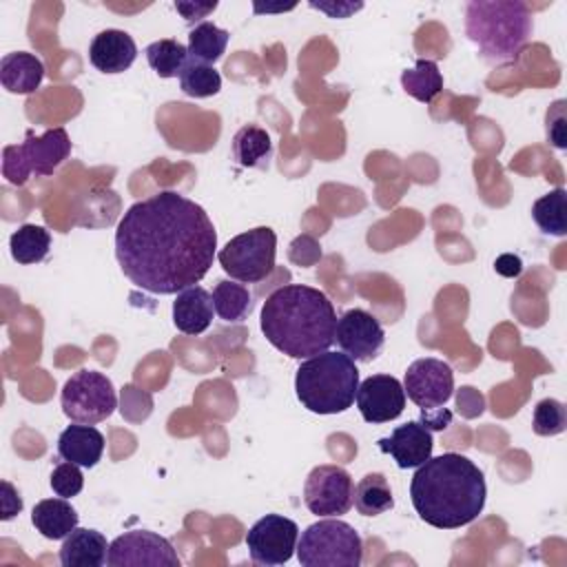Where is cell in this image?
<instances>
[{"label": "cell", "mask_w": 567, "mask_h": 567, "mask_svg": "<svg viewBox=\"0 0 567 567\" xmlns=\"http://www.w3.org/2000/svg\"><path fill=\"white\" fill-rule=\"evenodd\" d=\"M217 233L208 213L177 190L135 202L115 230V257L137 288L177 295L197 286L213 266Z\"/></svg>", "instance_id": "1"}, {"label": "cell", "mask_w": 567, "mask_h": 567, "mask_svg": "<svg viewBox=\"0 0 567 567\" xmlns=\"http://www.w3.org/2000/svg\"><path fill=\"white\" fill-rule=\"evenodd\" d=\"M485 476L467 456L443 452L416 467L410 498L421 520L439 529L470 525L485 507Z\"/></svg>", "instance_id": "2"}, {"label": "cell", "mask_w": 567, "mask_h": 567, "mask_svg": "<svg viewBox=\"0 0 567 567\" xmlns=\"http://www.w3.org/2000/svg\"><path fill=\"white\" fill-rule=\"evenodd\" d=\"M261 332L290 359H308L334 343L337 312L326 292L290 284L272 290L261 306Z\"/></svg>", "instance_id": "3"}, {"label": "cell", "mask_w": 567, "mask_h": 567, "mask_svg": "<svg viewBox=\"0 0 567 567\" xmlns=\"http://www.w3.org/2000/svg\"><path fill=\"white\" fill-rule=\"evenodd\" d=\"M532 11L518 0H472L465 7L470 42L496 64L516 60L532 35Z\"/></svg>", "instance_id": "4"}, {"label": "cell", "mask_w": 567, "mask_h": 567, "mask_svg": "<svg viewBox=\"0 0 567 567\" xmlns=\"http://www.w3.org/2000/svg\"><path fill=\"white\" fill-rule=\"evenodd\" d=\"M359 370L346 352H319L308 357L295 374V392L301 405L315 414L346 412L357 396Z\"/></svg>", "instance_id": "5"}, {"label": "cell", "mask_w": 567, "mask_h": 567, "mask_svg": "<svg viewBox=\"0 0 567 567\" xmlns=\"http://www.w3.org/2000/svg\"><path fill=\"white\" fill-rule=\"evenodd\" d=\"M297 558L303 567H359L363 543L350 523L326 516L301 532Z\"/></svg>", "instance_id": "6"}, {"label": "cell", "mask_w": 567, "mask_h": 567, "mask_svg": "<svg viewBox=\"0 0 567 567\" xmlns=\"http://www.w3.org/2000/svg\"><path fill=\"white\" fill-rule=\"evenodd\" d=\"M69 155L71 140L62 126L49 128L38 137L31 131H27L24 142L4 146L2 173L11 184L22 186L29 182L33 173L53 175Z\"/></svg>", "instance_id": "7"}, {"label": "cell", "mask_w": 567, "mask_h": 567, "mask_svg": "<svg viewBox=\"0 0 567 567\" xmlns=\"http://www.w3.org/2000/svg\"><path fill=\"white\" fill-rule=\"evenodd\" d=\"M277 235L268 226L250 228L233 237L219 252L217 261L224 272L241 284H257L275 268Z\"/></svg>", "instance_id": "8"}, {"label": "cell", "mask_w": 567, "mask_h": 567, "mask_svg": "<svg viewBox=\"0 0 567 567\" xmlns=\"http://www.w3.org/2000/svg\"><path fill=\"white\" fill-rule=\"evenodd\" d=\"M60 405L73 423L95 425L115 412L117 394L106 374L97 370H80L64 383Z\"/></svg>", "instance_id": "9"}, {"label": "cell", "mask_w": 567, "mask_h": 567, "mask_svg": "<svg viewBox=\"0 0 567 567\" xmlns=\"http://www.w3.org/2000/svg\"><path fill=\"white\" fill-rule=\"evenodd\" d=\"M303 503L317 516H341L354 503V483L339 465H317L303 485Z\"/></svg>", "instance_id": "10"}, {"label": "cell", "mask_w": 567, "mask_h": 567, "mask_svg": "<svg viewBox=\"0 0 567 567\" xmlns=\"http://www.w3.org/2000/svg\"><path fill=\"white\" fill-rule=\"evenodd\" d=\"M299 527L281 514H266L246 534L250 560L257 565H284L297 551Z\"/></svg>", "instance_id": "11"}, {"label": "cell", "mask_w": 567, "mask_h": 567, "mask_svg": "<svg viewBox=\"0 0 567 567\" xmlns=\"http://www.w3.org/2000/svg\"><path fill=\"white\" fill-rule=\"evenodd\" d=\"M106 565L111 567H179V556L171 540L148 532L135 529L117 536L109 545Z\"/></svg>", "instance_id": "12"}, {"label": "cell", "mask_w": 567, "mask_h": 567, "mask_svg": "<svg viewBox=\"0 0 567 567\" xmlns=\"http://www.w3.org/2000/svg\"><path fill=\"white\" fill-rule=\"evenodd\" d=\"M403 390L405 396L421 408V412L436 410L445 405L454 392V372L441 359H416L405 370Z\"/></svg>", "instance_id": "13"}, {"label": "cell", "mask_w": 567, "mask_h": 567, "mask_svg": "<svg viewBox=\"0 0 567 567\" xmlns=\"http://www.w3.org/2000/svg\"><path fill=\"white\" fill-rule=\"evenodd\" d=\"M334 341L341 348V352H346L352 361L365 363L381 352L385 334L379 319L372 312L363 308H352L337 319Z\"/></svg>", "instance_id": "14"}, {"label": "cell", "mask_w": 567, "mask_h": 567, "mask_svg": "<svg viewBox=\"0 0 567 567\" xmlns=\"http://www.w3.org/2000/svg\"><path fill=\"white\" fill-rule=\"evenodd\" d=\"M357 408L368 423H388L405 408L403 383L392 374H372L357 388Z\"/></svg>", "instance_id": "15"}, {"label": "cell", "mask_w": 567, "mask_h": 567, "mask_svg": "<svg viewBox=\"0 0 567 567\" xmlns=\"http://www.w3.org/2000/svg\"><path fill=\"white\" fill-rule=\"evenodd\" d=\"M379 450L390 454L401 470H412L423 465L432 456V432L419 423L410 421L405 425L394 427V432L388 439H379Z\"/></svg>", "instance_id": "16"}, {"label": "cell", "mask_w": 567, "mask_h": 567, "mask_svg": "<svg viewBox=\"0 0 567 567\" xmlns=\"http://www.w3.org/2000/svg\"><path fill=\"white\" fill-rule=\"evenodd\" d=\"M137 58L135 40L122 29H104L100 31L89 47L91 64L102 73H122Z\"/></svg>", "instance_id": "17"}, {"label": "cell", "mask_w": 567, "mask_h": 567, "mask_svg": "<svg viewBox=\"0 0 567 567\" xmlns=\"http://www.w3.org/2000/svg\"><path fill=\"white\" fill-rule=\"evenodd\" d=\"M215 315L213 295L202 286H190L177 292L173 301V323L184 334H202Z\"/></svg>", "instance_id": "18"}, {"label": "cell", "mask_w": 567, "mask_h": 567, "mask_svg": "<svg viewBox=\"0 0 567 567\" xmlns=\"http://www.w3.org/2000/svg\"><path fill=\"white\" fill-rule=\"evenodd\" d=\"M58 452L64 461L78 463L80 467H95L104 452V436L93 425L75 423L60 432Z\"/></svg>", "instance_id": "19"}, {"label": "cell", "mask_w": 567, "mask_h": 567, "mask_svg": "<svg viewBox=\"0 0 567 567\" xmlns=\"http://www.w3.org/2000/svg\"><path fill=\"white\" fill-rule=\"evenodd\" d=\"M109 556V545L102 532L75 527L60 547V563L64 567H102Z\"/></svg>", "instance_id": "20"}, {"label": "cell", "mask_w": 567, "mask_h": 567, "mask_svg": "<svg viewBox=\"0 0 567 567\" xmlns=\"http://www.w3.org/2000/svg\"><path fill=\"white\" fill-rule=\"evenodd\" d=\"M44 78V64L38 55L27 51H13L0 60V82L9 93L29 95Z\"/></svg>", "instance_id": "21"}, {"label": "cell", "mask_w": 567, "mask_h": 567, "mask_svg": "<svg viewBox=\"0 0 567 567\" xmlns=\"http://www.w3.org/2000/svg\"><path fill=\"white\" fill-rule=\"evenodd\" d=\"M78 520L80 516L75 507L62 496L44 498L35 503L31 512V523L35 532H40L49 540H64L78 527Z\"/></svg>", "instance_id": "22"}, {"label": "cell", "mask_w": 567, "mask_h": 567, "mask_svg": "<svg viewBox=\"0 0 567 567\" xmlns=\"http://www.w3.org/2000/svg\"><path fill=\"white\" fill-rule=\"evenodd\" d=\"M272 157V140L266 128L244 124L233 137V159L244 168L266 171Z\"/></svg>", "instance_id": "23"}, {"label": "cell", "mask_w": 567, "mask_h": 567, "mask_svg": "<svg viewBox=\"0 0 567 567\" xmlns=\"http://www.w3.org/2000/svg\"><path fill=\"white\" fill-rule=\"evenodd\" d=\"M361 516H379L394 507L390 483L383 474L370 472L354 485V503Z\"/></svg>", "instance_id": "24"}, {"label": "cell", "mask_w": 567, "mask_h": 567, "mask_svg": "<svg viewBox=\"0 0 567 567\" xmlns=\"http://www.w3.org/2000/svg\"><path fill=\"white\" fill-rule=\"evenodd\" d=\"M11 257L18 264H38L49 255L51 248V235L44 226L35 224H22L11 237H9Z\"/></svg>", "instance_id": "25"}, {"label": "cell", "mask_w": 567, "mask_h": 567, "mask_svg": "<svg viewBox=\"0 0 567 567\" xmlns=\"http://www.w3.org/2000/svg\"><path fill=\"white\" fill-rule=\"evenodd\" d=\"M532 217L545 235L563 237L567 233V193L563 186L538 197L532 206Z\"/></svg>", "instance_id": "26"}, {"label": "cell", "mask_w": 567, "mask_h": 567, "mask_svg": "<svg viewBox=\"0 0 567 567\" xmlns=\"http://www.w3.org/2000/svg\"><path fill=\"white\" fill-rule=\"evenodd\" d=\"M252 297L248 292V288L239 281H230V279H221L217 281V286L213 288V306L219 319L235 323L246 319V315L252 308Z\"/></svg>", "instance_id": "27"}, {"label": "cell", "mask_w": 567, "mask_h": 567, "mask_svg": "<svg viewBox=\"0 0 567 567\" xmlns=\"http://www.w3.org/2000/svg\"><path fill=\"white\" fill-rule=\"evenodd\" d=\"M228 31L219 29L213 22H199L188 33V55L204 64H215L228 44Z\"/></svg>", "instance_id": "28"}, {"label": "cell", "mask_w": 567, "mask_h": 567, "mask_svg": "<svg viewBox=\"0 0 567 567\" xmlns=\"http://www.w3.org/2000/svg\"><path fill=\"white\" fill-rule=\"evenodd\" d=\"M401 86L408 95L427 104L443 89V75L434 60L421 58L412 69H405L401 73Z\"/></svg>", "instance_id": "29"}, {"label": "cell", "mask_w": 567, "mask_h": 567, "mask_svg": "<svg viewBox=\"0 0 567 567\" xmlns=\"http://www.w3.org/2000/svg\"><path fill=\"white\" fill-rule=\"evenodd\" d=\"M144 53H146L148 66L159 78H179L184 64L188 62V47H184L173 38H162L151 42Z\"/></svg>", "instance_id": "30"}, {"label": "cell", "mask_w": 567, "mask_h": 567, "mask_svg": "<svg viewBox=\"0 0 567 567\" xmlns=\"http://www.w3.org/2000/svg\"><path fill=\"white\" fill-rule=\"evenodd\" d=\"M179 86L190 97H210L219 93L221 75L219 71H215V66L197 62L188 55V62L179 73Z\"/></svg>", "instance_id": "31"}, {"label": "cell", "mask_w": 567, "mask_h": 567, "mask_svg": "<svg viewBox=\"0 0 567 567\" xmlns=\"http://www.w3.org/2000/svg\"><path fill=\"white\" fill-rule=\"evenodd\" d=\"M567 425V412L565 405L558 399H543L534 408L532 427L538 436H556Z\"/></svg>", "instance_id": "32"}, {"label": "cell", "mask_w": 567, "mask_h": 567, "mask_svg": "<svg viewBox=\"0 0 567 567\" xmlns=\"http://www.w3.org/2000/svg\"><path fill=\"white\" fill-rule=\"evenodd\" d=\"M51 489L55 496H62V498H73L82 492L84 487V476H82V470L78 463H71V461H62L53 467L51 472Z\"/></svg>", "instance_id": "33"}, {"label": "cell", "mask_w": 567, "mask_h": 567, "mask_svg": "<svg viewBox=\"0 0 567 567\" xmlns=\"http://www.w3.org/2000/svg\"><path fill=\"white\" fill-rule=\"evenodd\" d=\"M567 102L565 100H556L549 104L547 113H545V133H547V142L554 148H567Z\"/></svg>", "instance_id": "34"}, {"label": "cell", "mask_w": 567, "mask_h": 567, "mask_svg": "<svg viewBox=\"0 0 567 567\" xmlns=\"http://www.w3.org/2000/svg\"><path fill=\"white\" fill-rule=\"evenodd\" d=\"M217 9V2H175V11L182 13V18L186 22H197L202 18H206L208 13H213Z\"/></svg>", "instance_id": "35"}, {"label": "cell", "mask_w": 567, "mask_h": 567, "mask_svg": "<svg viewBox=\"0 0 567 567\" xmlns=\"http://www.w3.org/2000/svg\"><path fill=\"white\" fill-rule=\"evenodd\" d=\"M22 509V498L9 481H2V520H11Z\"/></svg>", "instance_id": "36"}, {"label": "cell", "mask_w": 567, "mask_h": 567, "mask_svg": "<svg viewBox=\"0 0 567 567\" xmlns=\"http://www.w3.org/2000/svg\"><path fill=\"white\" fill-rule=\"evenodd\" d=\"M312 9H319L323 13H328L330 18H348L350 13L363 9V2H308Z\"/></svg>", "instance_id": "37"}, {"label": "cell", "mask_w": 567, "mask_h": 567, "mask_svg": "<svg viewBox=\"0 0 567 567\" xmlns=\"http://www.w3.org/2000/svg\"><path fill=\"white\" fill-rule=\"evenodd\" d=\"M494 268L503 277H518L523 272V261L516 255H501L494 261Z\"/></svg>", "instance_id": "38"}]
</instances>
